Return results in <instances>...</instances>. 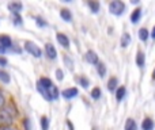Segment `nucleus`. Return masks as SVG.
<instances>
[{
  "label": "nucleus",
  "mask_w": 155,
  "mask_h": 130,
  "mask_svg": "<svg viewBox=\"0 0 155 130\" xmlns=\"http://www.w3.org/2000/svg\"><path fill=\"white\" fill-rule=\"evenodd\" d=\"M52 85H53V83H52V80H49L48 77H41L37 81V90H38V92L44 96L45 100H52L51 96H49V92H48Z\"/></svg>",
  "instance_id": "1"
},
{
  "label": "nucleus",
  "mask_w": 155,
  "mask_h": 130,
  "mask_svg": "<svg viewBox=\"0 0 155 130\" xmlns=\"http://www.w3.org/2000/svg\"><path fill=\"white\" fill-rule=\"evenodd\" d=\"M109 11L110 14H113L116 16L123 15L124 11H125V3L121 2V0H113L109 4Z\"/></svg>",
  "instance_id": "2"
},
{
  "label": "nucleus",
  "mask_w": 155,
  "mask_h": 130,
  "mask_svg": "<svg viewBox=\"0 0 155 130\" xmlns=\"http://www.w3.org/2000/svg\"><path fill=\"white\" fill-rule=\"evenodd\" d=\"M12 122H14V117L10 113V110L8 109L0 110V126L2 128H7V126H11Z\"/></svg>",
  "instance_id": "3"
},
{
  "label": "nucleus",
  "mask_w": 155,
  "mask_h": 130,
  "mask_svg": "<svg viewBox=\"0 0 155 130\" xmlns=\"http://www.w3.org/2000/svg\"><path fill=\"white\" fill-rule=\"evenodd\" d=\"M23 48H25V50H26L27 53H30L33 57H35V59H40V57L42 56V50H41V48H38L34 42L27 41V42H25Z\"/></svg>",
  "instance_id": "4"
},
{
  "label": "nucleus",
  "mask_w": 155,
  "mask_h": 130,
  "mask_svg": "<svg viewBox=\"0 0 155 130\" xmlns=\"http://www.w3.org/2000/svg\"><path fill=\"white\" fill-rule=\"evenodd\" d=\"M45 54L48 56V59L51 60H54L57 57V52H56V48H54L52 43H45Z\"/></svg>",
  "instance_id": "5"
},
{
  "label": "nucleus",
  "mask_w": 155,
  "mask_h": 130,
  "mask_svg": "<svg viewBox=\"0 0 155 130\" xmlns=\"http://www.w3.org/2000/svg\"><path fill=\"white\" fill-rule=\"evenodd\" d=\"M86 61L87 62H90V64H94V65H97L99 62V59H98V54L95 53V52H93V50H87V53H86Z\"/></svg>",
  "instance_id": "6"
},
{
  "label": "nucleus",
  "mask_w": 155,
  "mask_h": 130,
  "mask_svg": "<svg viewBox=\"0 0 155 130\" xmlns=\"http://www.w3.org/2000/svg\"><path fill=\"white\" fill-rule=\"evenodd\" d=\"M78 94H79L78 88L72 87V88H67V90H64L61 92V95H63V98H64V99H74Z\"/></svg>",
  "instance_id": "7"
},
{
  "label": "nucleus",
  "mask_w": 155,
  "mask_h": 130,
  "mask_svg": "<svg viewBox=\"0 0 155 130\" xmlns=\"http://www.w3.org/2000/svg\"><path fill=\"white\" fill-rule=\"evenodd\" d=\"M7 8L12 14H19V12H21V10L23 8V4H22L21 2H11V3H8Z\"/></svg>",
  "instance_id": "8"
},
{
  "label": "nucleus",
  "mask_w": 155,
  "mask_h": 130,
  "mask_svg": "<svg viewBox=\"0 0 155 130\" xmlns=\"http://www.w3.org/2000/svg\"><path fill=\"white\" fill-rule=\"evenodd\" d=\"M56 38H57V42H59L60 45L63 46V48H65V49L70 48V40H68V37L65 34H63V33H59V34L56 35Z\"/></svg>",
  "instance_id": "9"
},
{
  "label": "nucleus",
  "mask_w": 155,
  "mask_h": 130,
  "mask_svg": "<svg viewBox=\"0 0 155 130\" xmlns=\"http://www.w3.org/2000/svg\"><path fill=\"white\" fill-rule=\"evenodd\" d=\"M140 18H142V8H135L134 11H132V14H131V22L132 23H137V22L140 21Z\"/></svg>",
  "instance_id": "10"
},
{
  "label": "nucleus",
  "mask_w": 155,
  "mask_h": 130,
  "mask_svg": "<svg viewBox=\"0 0 155 130\" xmlns=\"http://www.w3.org/2000/svg\"><path fill=\"white\" fill-rule=\"evenodd\" d=\"M0 46H3L4 49L11 48L12 46V41L8 35H0Z\"/></svg>",
  "instance_id": "11"
},
{
  "label": "nucleus",
  "mask_w": 155,
  "mask_h": 130,
  "mask_svg": "<svg viewBox=\"0 0 155 130\" xmlns=\"http://www.w3.org/2000/svg\"><path fill=\"white\" fill-rule=\"evenodd\" d=\"M146 64V56H144V53H143L142 50H137V53H136V65L139 66V68H143Z\"/></svg>",
  "instance_id": "12"
},
{
  "label": "nucleus",
  "mask_w": 155,
  "mask_h": 130,
  "mask_svg": "<svg viewBox=\"0 0 155 130\" xmlns=\"http://www.w3.org/2000/svg\"><path fill=\"white\" fill-rule=\"evenodd\" d=\"M154 121L151 118H144L142 122V130H154Z\"/></svg>",
  "instance_id": "13"
},
{
  "label": "nucleus",
  "mask_w": 155,
  "mask_h": 130,
  "mask_svg": "<svg viewBox=\"0 0 155 130\" xmlns=\"http://www.w3.org/2000/svg\"><path fill=\"white\" fill-rule=\"evenodd\" d=\"M117 85H118L117 77H110L109 81H107V90H109L110 92H113V91H117Z\"/></svg>",
  "instance_id": "14"
},
{
  "label": "nucleus",
  "mask_w": 155,
  "mask_h": 130,
  "mask_svg": "<svg viewBox=\"0 0 155 130\" xmlns=\"http://www.w3.org/2000/svg\"><path fill=\"white\" fill-rule=\"evenodd\" d=\"M125 94H127V90H125V87H124V85L118 87L117 91H116V100L121 102L124 98H125Z\"/></svg>",
  "instance_id": "15"
},
{
  "label": "nucleus",
  "mask_w": 155,
  "mask_h": 130,
  "mask_svg": "<svg viewBox=\"0 0 155 130\" xmlns=\"http://www.w3.org/2000/svg\"><path fill=\"white\" fill-rule=\"evenodd\" d=\"M60 16H61L65 22H71V19H72V14H71V11L68 10V8H63V10L60 11Z\"/></svg>",
  "instance_id": "16"
},
{
  "label": "nucleus",
  "mask_w": 155,
  "mask_h": 130,
  "mask_svg": "<svg viewBox=\"0 0 155 130\" xmlns=\"http://www.w3.org/2000/svg\"><path fill=\"white\" fill-rule=\"evenodd\" d=\"M124 129L125 130H137V125H136V122H135V119L128 118V119L125 121V126H124Z\"/></svg>",
  "instance_id": "17"
},
{
  "label": "nucleus",
  "mask_w": 155,
  "mask_h": 130,
  "mask_svg": "<svg viewBox=\"0 0 155 130\" xmlns=\"http://www.w3.org/2000/svg\"><path fill=\"white\" fill-rule=\"evenodd\" d=\"M139 38H140V41H143V42H146V41L148 40V37H150V33H148V30L146 29V27H142V29L139 30Z\"/></svg>",
  "instance_id": "18"
},
{
  "label": "nucleus",
  "mask_w": 155,
  "mask_h": 130,
  "mask_svg": "<svg viewBox=\"0 0 155 130\" xmlns=\"http://www.w3.org/2000/svg\"><path fill=\"white\" fill-rule=\"evenodd\" d=\"M49 96H51V99L52 100H56V99H59V90H57V87L56 85H52L51 88H49Z\"/></svg>",
  "instance_id": "19"
},
{
  "label": "nucleus",
  "mask_w": 155,
  "mask_h": 130,
  "mask_svg": "<svg viewBox=\"0 0 155 130\" xmlns=\"http://www.w3.org/2000/svg\"><path fill=\"white\" fill-rule=\"evenodd\" d=\"M95 66H97V72H98L99 76H101V77L106 76V65H105L104 62H98Z\"/></svg>",
  "instance_id": "20"
},
{
  "label": "nucleus",
  "mask_w": 155,
  "mask_h": 130,
  "mask_svg": "<svg viewBox=\"0 0 155 130\" xmlns=\"http://www.w3.org/2000/svg\"><path fill=\"white\" fill-rule=\"evenodd\" d=\"M120 43H121V46H123V48H127V46L131 43V35H129L128 33H124L123 37H121Z\"/></svg>",
  "instance_id": "21"
},
{
  "label": "nucleus",
  "mask_w": 155,
  "mask_h": 130,
  "mask_svg": "<svg viewBox=\"0 0 155 130\" xmlns=\"http://www.w3.org/2000/svg\"><path fill=\"white\" fill-rule=\"evenodd\" d=\"M87 5L90 7V10L93 11V12H98L99 11V7H101V4H99V2H94V0H90V2H87Z\"/></svg>",
  "instance_id": "22"
},
{
  "label": "nucleus",
  "mask_w": 155,
  "mask_h": 130,
  "mask_svg": "<svg viewBox=\"0 0 155 130\" xmlns=\"http://www.w3.org/2000/svg\"><path fill=\"white\" fill-rule=\"evenodd\" d=\"M40 123H41V129L42 130H49V119H48V117L42 115L41 119H40Z\"/></svg>",
  "instance_id": "23"
},
{
  "label": "nucleus",
  "mask_w": 155,
  "mask_h": 130,
  "mask_svg": "<svg viewBox=\"0 0 155 130\" xmlns=\"http://www.w3.org/2000/svg\"><path fill=\"white\" fill-rule=\"evenodd\" d=\"M10 75L7 73V72H4V71H2V69H0V81H3L4 83V84H8V83H10Z\"/></svg>",
  "instance_id": "24"
},
{
  "label": "nucleus",
  "mask_w": 155,
  "mask_h": 130,
  "mask_svg": "<svg viewBox=\"0 0 155 130\" xmlns=\"http://www.w3.org/2000/svg\"><path fill=\"white\" fill-rule=\"evenodd\" d=\"M12 21H14V24H16V26H21L22 23H23V19H22V16L19 15V14H12Z\"/></svg>",
  "instance_id": "25"
},
{
  "label": "nucleus",
  "mask_w": 155,
  "mask_h": 130,
  "mask_svg": "<svg viewBox=\"0 0 155 130\" xmlns=\"http://www.w3.org/2000/svg\"><path fill=\"white\" fill-rule=\"evenodd\" d=\"M91 98L95 99V100H97V99L101 98V90H99L98 87H95L93 91H91Z\"/></svg>",
  "instance_id": "26"
},
{
  "label": "nucleus",
  "mask_w": 155,
  "mask_h": 130,
  "mask_svg": "<svg viewBox=\"0 0 155 130\" xmlns=\"http://www.w3.org/2000/svg\"><path fill=\"white\" fill-rule=\"evenodd\" d=\"M79 84L82 85L83 88H87L88 85H90V80H88L87 77L83 76V77H80V79H79Z\"/></svg>",
  "instance_id": "27"
},
{
  "label": "nucleus",
  "mask_w": 155,
  "mask_h": 130,
  "mask_svg": "<svg viewBox=\"0 0 155 130\" xmlns=\"http://www.w3.org/2000/svg\"><path fill=\"white\" fill-rule=\"evenodd\" d=\"M35 21H37V26H40V27H46L48 26V23H46L44 19H41L40 16H35Z\"/></svg>",
  "instance_id": "28"
},
{
  "label": "nucleus",
  "mask_w": 155,
  "mask_h": 130,
  "mask_svg": "<svg viewBox=\"0 0 155 130\" xmlns=\"http://www.w3.org/2000/svg\"><path fill=\"white\" fill-rule=\"evenodd\" d=\"M56 79H57V80H60V81H61V80L64 79V73H63L61 69H57V71H56Z\"/></svg>",
  "instance_id": "29"
},
{
  "label": "nucleus",
  "mask_w": 155,
  "mask_h": 130,
  "mask_svg": "<svg viewBox=\"0 0 155 130\" xmlns=\"http://www.w3.org/2000/svg\"><path fill=\"white\" fill-rule=\"evenodd\" d=\"M23 128H25V130H31V125H30V121L27 119H23Z\"/></svg>",
  "instance_id": "30"
},
{
  "label": "nucleus",
  "mask_w": 155,
  "mask_h": 130,
  "mask_svg": "<svg viewBox=\"0 0 155 130\" xmlns=\"http://www.w3.org/2000/svg\"><path fill=\"white\" fill-rule=\"evenodd\" d=\"M4 104H5V98H4V95L2 94V91H0V110L4 107Z\"/></svg>",
  "instance_id": "31"
},
{
  "label": "nucleus",
  "mask_w": 155,
  "mask_h": 130,
  "mask_svg": "<svg viewBox=\"0 0 155 130\" xmlns=\"http://www.w3.org/2000/svg\"><path fill=\"white\" fill-rule=\"evenodd\" d=\"M64 60H65V62H67V65H68V68L70 69H72V65H74V62L71 61L70 59H68V57H64Z\"/></svg>",
  "instance_id": "32"
},
{
  "label": "nucleus",
  "mask_w": 155,
  "mask_h": 130,
  "mask_svg": "<svg viewBox=\"0 0 155 130\" xmlns=\"http://www.w3.org/2000/svg\"><path fill=\"white\" fill-rule=\"evenodd\" d=\"M7 60L4 59V57H0V66H7Z\"/></svg>",
  "instance_id": "33"
},
{
  "label": "nucleus",
  "mask_w": 155,
  "mask_h": 130,
  "mask_svg": "<svg viewBox=\"0 0 155 130\" xmlns=\"http://www.w3.org/2000/svg\"><path fill=\"white\" fill-rule=\"evenodd\" d=\"M150 35H151V38H153V40H155V26L153 27V30H151Z\"/></svg>",
  "instance_id": "34"
},
{
  "label": "nucleus",
  "mask_w": 155,
  "mask_h": 130,
  "mask_svg": "<svg viewBox=\"0 0 155 130\" xmlns=\"http://www.w3.org/2000/svg\"><path fill=\"white\" fill-rule=\"evenodd\" d=\"M0 130H15L14 128H11V126H7V128H2Z\"/></svg>",
  "instance_id": "35"
},
{
  "label": "nucleus",
  "mask_w": 155,
  "mask_h": 130,
  "mask_svg": "<svg viewBox=\"0 0 155 130\" xmlns=\"http://www.w3.org/2000/svg\"><path fill=\"white\" fill-rule=\"evenodd\" d=\"M4 52H5V49L3 48V46H0V54H3V53H4Z\"/></svg>",
  "instance_id": "36"
},
{
  "label": "nucleus",
  "mask_w": 155,
  "mask_h": 130,
  "mask_svg": "<svg viewBox=\"0 0 155 130\" xmlns=\"http://www.w3.org/2000/svg\"><path fill=\"white\" fill-rule=\"evenodd\" d=\"M153 80L155 81V69H154V72H153Z\"/></svg>",
  "instance_id": "37"
},
{
  "label": "nucleus",
  "mask_w": 155,
  "mask_h": 130,
  "mask_svg": "<svg viewBox=\"0 0 155 130\" xmlns=\"http://www.w3.org/2000/svg\"><path fill=\"white\" fill-rule=\"evenodd\" d=\"M94 130H95V129H94Z\"/></svg>",
  "instance_id": "38"
}]
</instances>
